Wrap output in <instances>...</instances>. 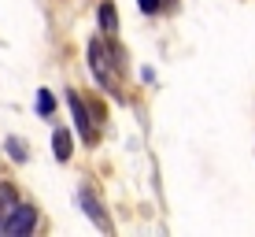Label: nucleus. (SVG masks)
Listing matches in <instances>:
<instances>
[{"label": "nucleus", "instance_id": "nucleus-1", "mask_svg": "<svg viewBox=\"0 0 255 237\" xmlns=\"http://www.w3.org/2000/svg\"><path fill=\"white\" fill-rule=\"evenodd\" d=\"M89 67H93V74H96V82L100 85H115V67H111V52L108 45H104L100 37H93L89 41Z\"/></svg>", "mask_w": 255, "mask_h": 237}, {"label": "nucleus", "instance_id": "nucleus-2", "mask_svg": "<svg viewBox=\"0 0 255 237\" xmlns=\"http://www.w3.org/2000/svg\"><path fill=\"white\" fill-rule=\"evenodd\" d=\"M37 226V212H33L30 204H15L11 208V215H7V223H4V234H11V237H26Z\"/></svg>", "mask_w": 255, "mask_h": 237}, {"label": "nucleus", "instance_id": "nucleus-3", "mask_svg": "<svg viewBox=\"0 0 255 237\" xmlns=\"http://www.w3.org/2000/svg\"><path fill=\"white\" fill-rule=\"evenodd\" d=\"M70 108H74V119H78V134H82L85 141H93L96 130H93V122H89V115H85V108H82V100H78L74 93H70Z\"/></svg>", "mask_w": 255, "mask_h": 237}, {"label": "nucleus", "instance_id": "nucleus-4", "mask_svg": "<svg viewBox=\"0 0 255 237\" xmlns=\"http://www.w3.org/2000/svg\"><path fill=\"white\" fill-rule=\"evenodd\" d=\"M52 152H56V160L59 163H67L70 160V134L63 126H56V134H52Z\"/></svg>", "mask_w": 255, "mask_h": 237}, {"label": "nucleus", "instance_id": "nucleus-5", "mask_svg": "<svg viewBox=\"0 0 255 237\" xmlns=\"http://www.w3.org/2000/svg\"><path fill=\"white\" fill-rule=\"evenodd\" d=\"M100 30H104V33H115V30H119V11H115V4H100Z\"/></svg>", "mask_w": 255, "mask_h": 237}, {"label": "nucleus", "instance_id": "nucleus-6", "mask_svg": "<svg viewBox=\"0 0 255 237\" xmlns=\"http://www.w3.org/2000/svg\"><path fill=\"white\" fill-rule=\"evenodd\" d=\"M82 204H85V212H89V215L96 219V226H108V215L100 212V204H96V200L89 197V193H82Z\"/></svg>", "mask_w": 255, "mask_h": 237}, {"label": "nucleus", "instance_id": "nucleus-7", "mask_svg": "<svg viewBox=\"0 0 255 237\" xmlns=\"http://www.w3.org/2000/svg\"><path fill=\"white\" fill-rule=\"evenodd\" d=\"M37 111H41V115H52V111H56V100H52V93H48V89H41V93H37Z\"/></svg>", "mask_w": 255, "mask_h": 237}, {"label": "nucleus", "instance_id": "nucleus-8", "mask_svg": "<svg viewBox=\"0 0 255 237\" xmlns=\"http://www.w3.org/2000/svg\"><path fill=\"white\" fill-rule=\"evenodd\" d=\"M137 4H140V11H148V15H152V11H159V4H163V0H137Z\"/></svg>", "mask_w": 255, "mask_h": 237}, {"label": "nucleus", "instance_id": "nucleus-9", "mask_svg": "<svg viewBox=\"0 0 255 237\" xmlns=\"http://www.w3.org/2000/svg\"><path fill=\"white\" fill-rule=\"evenodd\" d=\"M7 148H11V160H26V152H22V145H19V141H15V137H11V141H7Z\"/></svg>", "mask_w": 255, "mask_h": 237}, {"label": "nucleus", "instance_id": "nucleus-10", "mask_svg": "<svg viewBox=\"0 0 255 237\" xmlns=\"http://www.w3.org/2000/svg\"><path fill=\"white\" fill-rule=\"evenodd\" d=\"M0 234H4V223H0Z\"/></svg>", "mask_w": 255, "mask_h": 237}]
</instances>
